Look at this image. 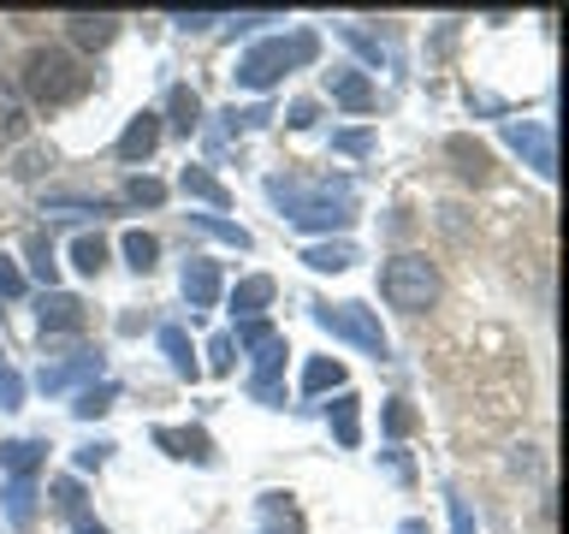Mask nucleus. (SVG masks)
Listing matches in <instances>:
<instances>
[{
	"label": "nucleus",
	"mask_w": 569,
	"mask_h": 534,
	"mask_svg": "<svg viewBox=\"0 0 569 534\" xmlns=\"http://www.w3.org/2000/svg\"><path fill=\"white\" fill-rule=\"evenodd\" d=\"M42 167H48V155H42V149H30V155H24V160H18V167H12V172H18V178H36V172H42Z\"/></svg>",
	"instance_id": "43"
},
{
	"label": "nucleus",
	"mask_w": 569,
	"mask_h": 534,
	"mask_svg": "<svg viewBox=\"0 0 569 534\" xmlns=\"http://www.w3.org/2000/svg\"><path fill=\"white\" fill-rule=\"evenodd\" d=\"M78 380H101V350L66 356V363H42V374H36V386H42L48 398H60V392H71Z\"/></svg>",
	"instance_id": "8"
},
{
	"label": "nucleus",
	"mask_w": 569,
	"mask_h": 534,
	"mask_svg": "<svg viewBox=\"0 0 569 534\" xmlns=\"http://www.w3.org/2000/svg\"><path fill=\"white\" fill-rule=\"evenodd\" d=\"M160 350H167V363H172L178 380H202V363H196L184 327H160Z\"/></svg>",
	"instance_id": "19"
},
{
	"label": "nucleus",
	"mask_w": 569,
	"mask_h": 534,
	"mask_svg": "<svg viewBox=\"0 0 569 534\" xmlns=\"http://www.w3.org/2000/svg\"><path fill=\"white\" fill-rule=\"evenodd\" d=\"M380 297L391 303V309H403V315H421L427 303L439 297V267L427 256H391L380 267Z\"/></svg>",
	"instance_id": "4"
},
{
	"label": "nucleus",
	"mask_w": 569,
	"mask_h": 534,
	"mask_svg": "<svg viewBox=\"0 0 569 534\" xmlns=\"http://www.w3.org/2000/svg\"><path fill=\"white\" fill-rule=\"evenodd\" d=\"M231 350H238V345H231V333H213V338H208V368H213V374H231V363H238Z\"/></svg>",
	"instance_id": "35"
},
{
	"label": "nucleus",
	"mask_w": 569,
	"mask_h": 534,
	"mask_svg": "<svg viewBox=\"0 0 569 534\" xmlns=\"http://www.w3.org/2000/svg\"><path fill=\"white\" fill-rule=\"evenodd\" d=\"M124 202L160 208V202H167V185H160V178H131V185H124Z\"/></svg>",
	"instance_id": "32"
},
{
	"label": "nucleus",
	"mask_w": 569,
	"mask_h": 534,
	"mask_svg": "<svg viewBox=\"0 0 569 534\" xmlns=\"http://www.w3.org/2000/svg\"><path fill=\"white\" fill-rule=\"evenodd\" d=\"M30 131V107H24V96H18V89L0 78V149H7V142H18Z\"/></svg>",
	"instance_id": "17"
},
{
	"label": "nucleus",
	"mask_w": 569,
	"mask_h": 534,
	"mask_svg": "<svg viewBox=\"0 0 569 534\" xmlns=\"http://www.w3.org/2000/svg\"><path fill=\"white\" fill-rule=\"evenodd\" d=\"M167 113H172V131H196V125H202V96H196L190 83H178L172 96H167Z\"/></svg>",
	"instance_id": "24"
},
{
	"label": "nucleus",
	"mask_w": 569,
	"mask_h": 534,
	"mask_svg": "<svg viewBox=\"0 0 569 534\" xmlns=\"http://www.w3.org/2000/svg\"><path fill=\"white\" fill-rule=\"evenodd\" d=\"M124 261H131L137 274H149V267L160 261V238L154 231H124Z\"/></svg>",
	"instance_id": "29"
},
{
	"label": "nucleus",
	"mask_w": 569,
	"mask_h": 534,
	"mask_svg": "<svg viewBox=\"0 0 569 534\" xmlns=\"http://www.w3.org/2000/svg\"><path fill=\"white\" fill-rule=\"evenodd\" d=\"M18 404H24V374L0 363V409H18Z\"/></svg>",
	"instance_id": "37"
},
{
	"label": "nucleus",
	"mask_w": 569,
	"mask_h": 534,
	"mask_svg": "<svg viewBox=\"0 0 569 534\" xmlns=\"http://www.w3.org/2000/svg\"><path fill=\"white\" fill-rule=\"evenodd\" d=\"M315 119H320V107H315V101H291V113H284V125H291V131H309Z\"/></svg>",
	"instance_id": "39"
},
{
	"label": "nucleus",
	"mask_w": 569,
	"mask_h": 534,
	"mask_svg": "<svg viewBox=\"0 0 569 534\" xmlns=\"http://www.w3.org/2000/svg\"><path fill=\"white\" fill-rule=\"evenodd\" d=\"M0 297H24V274L12 267V256H0Z\"/></svg>",
	"instance_id": "38"
},
{
	"label": "nucleus",
	"mask_w": 569,
	"mask_h": 534,
	"mask_svg": "<svg viewBox=\"0 0 569 534\" xmlns=\"http://www.w3.org/2000/svg\"><path fill=\"white\" fill-rule=\"evenodd\" d=\"M66 30H71V42H78V48H107L119 36V18H107V12H71Z\"/></svg>",
	"instance_id": "15"
},
{
	"label": "nucleus",
	"mask_w": 569,
	"mask_h": 534,
	"mask_svg": "<svg viewBox=\"0 0 569 534\" xmlns=\"http://www.w3.org/2000/svg\"><path fill=\"white\" fill-rule=\"evenodd\" d=\"M409 422H416V416H409V404L391 398V404H386V434H409Z\"/></svg>",
	"instance_id": "40"
},
{
	"label": "nucleus",
	"mask_w": 569,
	"mask_h": 534,
	"mask_svg": "<svg viewBox=\"0 0 569 534\" xmlns=\"http://www.w3.org/2000/svg\"><path fill=\"white\" fill-rule=\"evenodd\" d=\"M273 291H279V285L267 279V274L238 279V291H231V315H238V320H261V309L273 303Z\"/></svg>",
	"instance_id": "14"
},
{
	"label": "nucleus",
	"mask_w": 569,
	"mask_h": 534,
	"mask_svg": "<svg viewBox=\"0 0 569 534\" xmlns=\"http://www.w3.org/2000/svg\"><path fill=\"white\" fill-rule=\"evenodd\" d=\"M505 142L516 155L528 160L540 178H551L558 172V149H551V125H540V119H505Z\"/></svg>",
	"instance_id": "7"
},
{
	"label": "nucleus",
	"mask_w": 569,
	"mask_h": 534,
	"mask_svg": "<svg viewBox=\"0 0 569 534\" xmlns=\"http://www.w3.org/2000/svg\"><path fill=\"white\" fill-rule=\"evenodd\" d=\"M30 256H36L30 267H36V274H42V279H48V291H53V274H60V261H53V244L42 238V231H36V238H30Z\"/></svg>",
	"instance_id": "34"
},
{
	"label": "nucleus",
	"mask_w": 569,
	"mask_h": 534,
	"mask_svg": "<svg viewBox=\"0 0 569 534\" xmlns=\"http://www.w3.org/2000/svg\"><path fill=\"white\" fill-rule=\"evenodd\" d=\"M178 190L196 196V202H208V208H231V190L213 178L208 167H184V178H178Z\"/></svg>",
	"instance_id": "23"
},
{
	"label": "nucleus",
	"mask_w": 569,
	"mask_h": 534,
	"mask_svg": "<svg viewBox=\"0 0 569 534\" xmlns=\"http://www.w3.org/2000/svg\"><path fill=\"white\" fill-rule=\"evenodd\" d=\"M154 445L167 457H184V463H213V439L202 434V427H154Z\"/></svg>",
	"instance_id": "10"
},
{
	"label": "nucleus",
	"mask_w": 569,
	"mask_h": 534,
	"mask_svg": "<svg viewBox=\"0 0 569 534\" xmlns=\"http://www.w3.org/2000/svg\"><path fill=\"white\" fill-rule=\"evenodd\" d=\"M113 398H119V386H113V380H96L89 392H78V404H71V409H78L83 422H96V416H107V409H113Z\"/></svg>",
	"instance_id": "30"
},
{
	"label": "nucleus",
	"mask_w": 569,
	"mask_h": 534,
	"mask_svg": "<svg viewBox=\"0 0 569 534\" xmlns=\"http://www.w3.org/2000/svg\"><path fill=\"white\" fill-rule=\"evenodd\" d=\"M160 149V113H137L131 125H124V137H119V160H149Z\"/></svg>",
	"instance_id": "13"
},
{
	"label": "nucleus",
	"mask_w": 569,
	"mask_h": 534,
	"mask_svg": "<svg viewBox=\"0 0 569 534\" xmlns=\"http://www.w3.org/2000/svg\"><path fill=\"white\" fill-rule=\"evenodd\" d=\"M220 12H178V30H213Z\"/></svg>",
	"instance_id": "42"
},
{
	"label": "nucleus",
	"mask_w": 569,
	"mask_h": 534,
	"mask_svg": "<svg viewBox=\"0 0 569 534\" xmlns=\"http://www.w3.org/2000/svg\"><path fill=\"white\" fill-rule=\"evenodd\" d=\"M261 534H302L291 493H261Z\"/></svg>",
	"instance_id": "18"
},
{
	"label": "nucleus",
	"mask_w": 569,
	"mask_h": 534,
	"mask_svg": "<svg viewBox=\"0 0 569 534\" xmlns=\"http://www.w3.org/2000/svg\"><path fill=\"white\" fill-rule=\"evenodd\" d=\"M53 511H60V516H71V523L83 516V487H78L71 475H60V481H53Z\"/></svg>",
	"instance_id": "31"
},
{
	"label": "nucleus",
	"mask_w": 569,
	"mask_h": 534,
	"mask_svg": "<svg viewBox=\"0 0 569 534\" xmlns=\"http://www.w3.org/2000/svg\"><path fill=\"white\" fill-rule=\"evenodd\" d=\"M231 345L256 350V380H249V392H256L261 404H279V368H284V333H273L267 320H238V338Z\"/></svg>",
	"instance_id": "5"
},
{
	"label": "nucleus",
	"mask_w": 569,
	"mask_h": 534,
	"mask_svg": "<svg viewBox=\"0 0 569 534\" xmlns=\"http://www.w3.org/2000/svg\"><path fill=\"white\" fill-rule=\"evenodd\" d=\"M36 315H42V333H83L89 303H83V297H71V291H42Z\"/></svg>",
	"instance_id": "9"
},
{
	"label": "nucleus",
	"mask_w": 569,
	"mask_h": 534,
	"mask_svg": "<svg viewBox=\"0 0 569 534\" xmlns=\"http://www.w3.org/2000/svg\"><path fill=\"white\" fill-rule=\"evenodd\" d=\"M24 89L36 107H71L89 89V71L83 60H71L66 48H36L24 60Z\"/></svg>",
	"instance_id": "3"
},
{
	"label": "nucleus",
	"mask_w": 569,
	"mask_h": 534,
	"mask_svg": "<svg viewBox=\"0 0 569 534\" xmlns=\"http://www.w3.org/2000/svg\"><path fill=\"white\" fill-rule=\"evenodd\" d=\"M42 452H48L42 439H7V445H0V469H7L12 481H30L36 463H42Z\"/></svg>",
	"instance_id": "21"
},
{
	"label": "nucleus",
	"mask_w": 569,
	"mask_h": 534,
	"mask_svg": "<svg viewBox=\"0 0 569 534\" xmlns=\"http://www.w3.org/2000/svg\"><path fill=\"white\" fill-rule=\"evenodd\" d=\"M184 303L190 309H213L220 303V261H208V256L184 261Z\"/></svg>",
	"instance_id": "11"
},
{
	"label": "nucleus",
	"mask_w": 569,
	"mask_h": 534,
	"mask_svg": "<svg viewBox=\"0 0 569 534\" xmlns=\"http://www.w3.org/2000/svg\"><path fill=\"white\" fill-rule=\"evenodd\" d=\"M327 422H332L338 445H356V439H362V398H356V392H338L332 409H327Z\"/></svg>",
	"instance_id": "20"
},
{
	"label": "nucleus",
	"mask_w": 569,
	"mask_h": 534,
	"mask_svg": "<svg viewBox=\"0 0 569 534\" xmlns=\"http://www.w3.org/2000/svg\"><path fill=\"white\" fill-rule=\"evenodd\" d=\"M71 534H107V528L96 523V516H78V523H71Z\"/></svg>",
	"instance_id": "44"
},
{
	"label": "nucleus",
	"mask_w": 569,
	"mask_h": 534,
	"mask_svg": "<svg viewBox=\"0 0 569 534\" xmlns=\"http://www.w3.org/2000/svg\"><path fill=\"white\" fill-rule=\"evenodd\" d=\"M7 516L18 528L36 523V481H7Z\"/></svg>",
	"instance_id": "28"
},
{
	"label": "nucleus",
	"mask_w": 569,
	"mask_h": 534,
	"mask_svg": "<svg viewBox=\"0 0 569 534\" xmlns=\"http://www.w3.org/2000/svg\"><path fill=\"white\" fill-rule=\"evenodd\" d=\"M107 452H113L107 439H96V445H78V469H101V463H107Z\"/></svg>",
	"instance_id": "41"
},
{
	"label": "nucleus",
	"mask_w": 569,
	"mask_h": 534,
	"mask_svg": "<svg viewBox=\"0 0 569 534\" xmlns=\"http://www.w3.org/2000/svg\"><path fill=\"white\" fill-rule=\"evenodd\" d=\"M327 89H332L338 107H350V113H368V107H373V83L356 66H332L327 71Z\"/></svg>",
	"instance_id": "12"
},
{
	"label": "nucleus",
	"mask_w": 569,
	"mask_h": 534,
	"mask_svg": "<svg viewBox=\"0 0 569 534\" xmlns=\"http://www.w3.org/2000/svg\"><path fill=\"white\" fill-rule=\"evenodd\" d=\"M267 196L302 231H345L356 220L350 178H267Z\"/></svg>",
	"instance_id": "1"
},
{
	"label": "nucleus",
	"mask_w": 569,
	"mask_h": 534,
	"mask_svg": "<svg viewBox=\"0 0 569 534\" xmlns=\"http://www.w3.org/2000/svg\"><path fill=\"white\" fill-rule=\"evenodd\" d=\"M302 261H309L315 274H345V267H356L362 256H356L350 238H327V244H309V249H302Z\"/></svg>",
	"instance_id": "16"
},
{
	"label": "nucleus",
	"mask_w": 569,
	"mask_h": 534,
	"mask_svg": "<svg viewBox=\"0 0 569 534\" xmlns=\"http://www.w3.org/2000/svg\"><path fill=\"white\" fill-rule=\"evenodd\" d=\"M345 386V363H332V356H309V368H302V392L320 398V392Z\"/></svg>",
	"instance_id": "25"
},
{
	"label": "nucleus",
	"mask_w": 569,
	"mask_h": 534,
	"mask_svg": "<svg viewBox=\"0 0 569 534\" xmlns=\"http://www.w3.org/2000/svg\"><path fill=\"white\" fill-rule=\"evenodd\" d=\"M320 53V36L315 30H291V36H267V42H256L238 60V83L243 89H273L284 71H297V66H309Z\"/></svg>",
	"instance_id": "2"
},
{
	"label": "nucleus",
	"mask_w": 569,
	"mask_h": 534,
	"mask_svg": "<svg viewBox=\"0 0 569 534\" xmlns=\"http://www.w3.org/2000/svg\"><path fill=\"white\" fill-rule=\"evenodd\" d=\"M315 320H320L327 333L350 338V345H356V350H368V356H386V350H391V338H386V327H380V315L362 309V303H315Z\"/></svg>",
	"instance_id": "6"
},
{
	"label": "nucleus",
	"mask_w": 569,
	"mask_h": 534,
	"mask_svg": "<svg viewBox=\"0 0 569 534\" xmlns=\"http://www.w3.org/2000/svg\"><path fill=\"white\" fill-rule=\"evenodd\" d=\"M71 267H78V274H89V279L101 274V267H107V238H101V231H83V238L71 244Z\"/></svg>",
	"instance_id": "26"
},
{
	"label": "nucleus",
	"mask_w": 569,
	"mask_h": 534,
	"mask_svg": "<svg viewBox=\"0 0 569 534\" xmlns=\"http://www.w3.org/2000/svg\"><path fill=\"white\" fill-rule=\"evenodd\" d=\"M445 149H451V160H457V172H462V178H475V185H487V178H492V155L480 149L475 137H451Z\"/></svg>",
	"instance_id": "22"
},
{
	"label": "nucleus",
	"mask_w": 569,
	"mask_h": 534,
	"mask_svg": "<svg viewBox=\"0 0 569 534\" xmlns=\"http://www.w3.org/2000/svg\"><path fill=\"white\" fill-rule=\"evenodd\" d=\"M332 149L338 155H373V131H362V125L356 131H332Z\"/></svg>",
	"instance_id": "36"
},
{
	"label": "nucleus",
	"mask_w": 569,
	"mask_h": 534,
	"mask_svg": "<svg viewBox=\"0 0 569 534\" xmlns=\"http://www.w3.org/2000/svg\"><path fill=\"white\" fill-rule=\"evenodd\" d=\"M190 226H196V231H208V238H220V244H231V249H249V244H256L243 226L220 220V214H190Z\"/></svg>",
	"instance_id": "27"
},
{
	"label": "nucleus",
	"mask_w": 569,
	"mask_h": 534,
	"mask_svg": "<svg viewBox=\"0 0 569 534\" xmlns=\"http://www.w3.org/2000/svg\"><path fill=\"white\" fill-rule=\"evenodd\" d=\"M273 119V107H226V131H256Z\"/></svg>",
	"instance_id": "33"
}]
</instances>
